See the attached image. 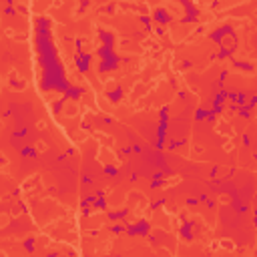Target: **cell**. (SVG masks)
<instances>
[{
  "label": "cell",
  "instance_id": "6da1fadb",
  "mask_svg": "<svg viewBox=\"0 0 257 257\" xmlns=\"http://www.w3.org/2000/svg\"><path fill=\"white\" fill-rule=\"evenodd\" d=\"M155 18H157L159 22H167V20H169V16H167L165 10H157V16H155Z\"/></svg>",
  "mask_w": 257,
  "mask_h": 257
}]
</instances>
